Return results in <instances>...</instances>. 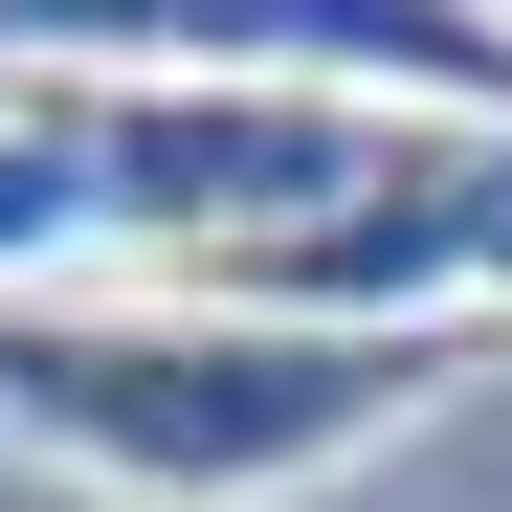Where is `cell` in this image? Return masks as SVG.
<instances>
[{
    "instance_id": "277c9868",
    "label": "cell",
    "mask_w": 512,
    "mask_h": 512,
    "mask_svg": "<svg viewBox=\"0 0 512 512\" xmlns=\"http://www.w3.org/2000/svg\"><path fill=\"white\" fill-rule=\"evenodd\" d=\"M67 245H112V179H90V90H0V312H23Z\"/></svg>"
},
{
    "instance_id": "7a4b0ae2",
    "label": "cell",
    "mask_w": 512,
    "mask_h": 512,
    "mask_svg": "<svg viewBox=\"0 0 512 512\" xmlns=\"http://www.w3.org/2000/svg\"><path fill=\"white\" fill-rule=\"evenodd\" d=\"M223 67L512 134V0H0V90H223Z\"/></svg>"
},
{
    "instance_id": "6da1fadb",
    "label": "cell",
    "mask_w": 512,
    "mask_h": 512,
    "mask_svg": "<svg viewBox=\"0 0 512 512\" xmlns=\"http://www.w3.org/2000/svg\"><path fill=\"white\" fill-rule=\"evenodd\" d=\"M468 379H490V334H290L223 290H23L0 312V423L112 512H290L334 468H379L401 423H446Z\"/></svg>"
},
{
    "instance_id": "3957f363",
    "label": "cell",
    "mask_w": 512,
    "mask_h": 512,
    "mask_svg": "<svg viewBox=\"0 0 512 512\" xmlns=\"http://www.w3.org/2000/svg\"><path fill=\"white\" fill-rule=\"evenodd\" d=\"M401 134L423 112H379V90L223 67V90H90V179H112V245L179 290V268H223V245H312L334 201H379Z\"/></svg>"
}]
</instances>
